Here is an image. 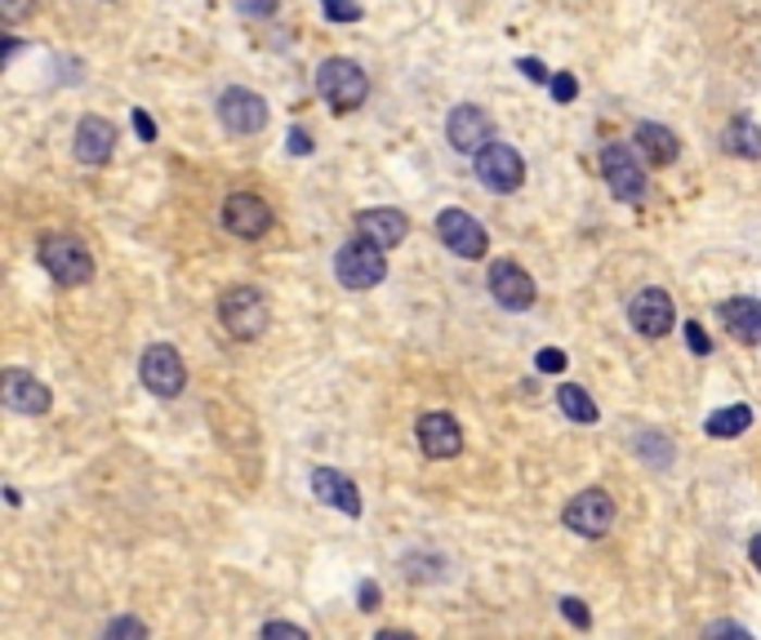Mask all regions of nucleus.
<instances>
[{"instance_id":"obj_18","label":"nucleus","mask_w":761,"mask_h":640,"mask_svg":"<svg viewBox=\"0 0 761 640\" xmlns=\"http://www.w3.org/2000/svg\"><path fill=\"white\" fill-rule=\"evenodd\" d=\"M112 147H116V129L112 121L103 116H85L76 125V138H72V152L80 165H108L112 161Z\"/></svg>"},{"instance_id":"obj_25","label":"nucleus","mask_w":761,"mask_h":640,"mask_svg":"<svg viewBox=\"0 0 761 640\" xmlns=\"http://www.w3.org/2000/svg\"><path fill=\"white\" fill-rule=\"evenodd\" d=\"M321 14L329 23H361V5H357V0H321Z\"/></svg>"},{"instance_id":"obj_26","label":"nucleus","mask_w":761,"mask_h":640,"mask_svg":"<svg viewBox=\"0 0 761 640\" xmlns=\"http://www.w3.org/2000/svg\"><path fill=\"white\" fill-rule=\"evenodd\" d=\"M121 636L142 640V636H148V623H138V618H116V623H108V640H121Z\"/></svg>"},{"instance_id":"obj_1","label":"nucleus","mask_w":761,"mask_h":640,"mask_svg":"<svg viewBox=\"0 0 761 640\" xmlns=\"http://www.w3.org/2000/svg\"><path fill=\"white\" fill-rule=\"evenodd\" d=\"M36 259H40V267L50 272L63 289H76V285H89L93 280V259H89V250H85L76 236H63V231L40 236Z\"/></svg>"},{"instance_id":"obj_28","label":"nucleus","mask_w":761,"mask_h":640,"mask_svg":"<svg viewBox=\"0 0 761 640\" xmlns=\"http://www.w3.org/2000/svg\"><path fill=\"white\" fill-rule=\"evenodd\" d=\"M561 614H565L570 623H575L579 631H588V627H592V614L584 610V601H579V597H565V601H561Z\"/></svg>"},{"instance_id":"obj_38","label":"nucleus","mask_w":761,"mask_h":640,"mask_svg":"<svg viewBox=\"0 0 761 640\" xmlns=\"http://www.w3.org/2000/svg\"><path fill=\"white\" fill-rule=\"evenodd\" d=\"M708 636H748V627H739V623H712Z\"/></svg>"},{"instance_id":"obj_31","label":"nucleus","mask_w":761,"mask_h":640,"mask_svg":"<svg viewBox=\"0 0 761 640\" xmlns=\"http://www.w3.org/2000/svg\"><path fill=\"white\" fill-rule=\"evenodd\" d=\"M535 365H539L544 374H561V369H565V352H561V348H544Z\"/></svg>"},{"instance_id":"obj_4","label":"nucleus","mask_w":761,"mask_h":640,"mask_svg":"<svg viewBox=\"0 0 761 640\" xmlns=\"http://www.w3.org/2000/svg\"><path fill=\"white\" fill-rule=\"evenodd\" d=\"M388 250H378L374 240H365V236H357V240H348L344 250L335 254V276H339V285L344 289H374V285H384V276H388V259H384Z\"/></svg>"},{"instance_id":"obj_34","label":"nucleus","mask_w":761,"mask_h":640,"mask_svg":"<svg viewBox=\"0 0 761 640\" xmlns=\"http://www.w3.org/2000/svg\"><path fill=\"white\" fill-rule=\"evenodd\" d=\"M263 636H295V640H303L308 627H299V623H263Z\"/></svg>"},{"instance_id":"obj_7","label":"nucleus","mask_w":761,"mask_h":640,"mask_svg":"<svg viewBox=\"0 0 761 640\" xmlns=\"http://www.w3.org/2000/svg\"><path fill=\"white\" fill-rule=\"evenodd\" d=\"M561 520H565L570 534H579V538H606L610 525H614V499L606 494V489H584V494H575L565 503Z\"/></svg>"},{"instance_id":"obj_10","label":"nucleus","mask_w":761,"mask_h":640,"mask_svg":"<svg viewBox=\"0 0 761 640\" xmlns=\"http://www.w3.org/2000/svg\"><path fill=\"white\" fill-rule=\"evenodd\" d=\"M223 227L241 240H259L272 231V205L254 191H232L223 201Z\"/></svg>"},{"instance_id":"obj_22","label":"nucleus","mask_w":761,"mask_h":640,"mask_svg":"<svg viewBox=\"0 0 761 640\" xmlns=\"http://www.w3.org/2000/svg\"><path fill=\"white\" fill-rule=\"evenodd\" d=\"M722 147L731 156H739V161H757L761 156V129L748 121V116H735L726 129H722Z\"/></svg>"},{"instance_id":"obj_11","label":"nucleus","mask_w":761,"mask_h":640,"mask_svg":"<svg viewBox=\"0 0 761 640\" xmlns=\"http://www.w3.org/2000/svg\"><path fill=\"white\" fill-rule=\"evenodd\" d=\"M219 121L232 129V134H259L267 125V103H263V93L254 89H241V85H232L219 93Z\"/></svg>"},{"instance_id":"obj_21","label":"nucleus","mask_w":761,"mask_h":640,"mask_svg":"<svg viewBox=\"0 0 761 640\" xmlns=\"http://www.w3.org/2000/svg\"><path fill=\"white\" fill-rule=\"evenodd\" d=\"M637 147H641V156L650 161V165H673L677 161V152H682V142H677V134L673 129H663V125H637Z\"/></svg>"},{"instance_id":"obj_37","label":"nucleus","mask_w":761,"mask_h":640,"mask_svg":"<svg viewBox=\"0 0 761 640\" xmlns=\"http://www.w3.org/2000/svg\"><path fill=\"white\" fill-rule=\"evenodd\" d=\"M290 152H295V156H308V152H312V138H308L303 129L290 134Z\"/></svg>"},{"instance_id":"obj_17","label":"nucleus","mask_w":761,"mask_h":640,"mask_svg":"<svg viewBox=\"0 0 761 640\" xmlns=\"http://www.w3.org/2000/svg\"><path fill=\"white\" fill-rule=\"evenodd\" d=\"M357 236L374 240L378 250H397V244L410 236V218H406L401 210L374 205V210H361V214H357Z\"/></svg>"},{"instance_id":"obj_32","label":"nucleus","mask_w":761,"mask_h":640,"mask_svg":"<svg viewBox=\"0 0 761 640\" xmlns=\"http://www.w3.org/2000/svg\"><path fill=\"white\" fill-rule=\"evenodd\" d=\"M32 5L36 0H0V14H5V23H18V18L32 14Z\"/></svg>"},{"instance_id":"obj_36","label":"nucleus","mask_w":761,"mask_h":640,"mask_svg":"<svg viewBox=\"0 0 761 640\" xmlns=\"http://www.w3.org/2000/svg\"><path fill=\"white\" fill-rule=\"evenodd\" d=\"M516 67H521V72H526V76H531V80H535V85H539V80H548V67H544V63H539V59H521V63H516Z\"/></svg>"},{"instance_id":"obj_23","label":"nucleus","mask_w":761,"mask_h":640,"mask_svg":"<svg viewBox=\"0 0 761 640\" xmlns=\"http://www.w3.org/2000/svg\"><path fill=\"white\" fill-rule=\"evenodd\" d=\"M557 405H561V414L570 418V423H597L601 418V410H597V401L588 397V391L584 387H575V382H561L557 387Z\"/></svg>"},{"instance_id":"obj_29","label":"nucleus","mask_w":761,"mask_h":640,"mask_svg":"<svg viewBox=\"0 0 761 640\" xmlns=\"http://www.w3.org/2000/svg\"><path fill=\"white\" fill-rule=\"evenodd\" d=\"M686 342H690L695 356H708V352H712V342H708V334H703L699 321H686Z\"/></svg>"},{"instance_id":"obj_33","label":"nucleus","mask_w":761,"mask_h":640,"mask_svg":"<svg viewBox=\"0 0 761 640\" xmlns=\"http://www.w3.org/2000/svg\"><path fill=\"white\" fill-rule=\"evenodd\" d=\"M134 129H138V138H142V142H157V121H152L148 112H142V108L134 112Z\"/></svg>"},{"instance_id":"obj_5","label":"nucleus","mask_w":761,"mask_h":640,"mask_svg":"<svg viewBox=\"0 0 761 640\" xmlns=\"http://www.w3.org/2000/svg\"><path fill=\"white\" fill-rule=\"evenodd\" d=\"M138 378L152 397L174 401L187 387V365H183L178 348H170V342H152V348H142V356H138Z\"/></svg>"},{"instance_id":"obj_16","label":"nucleus","mask_w":761,"mask_h":640,"mask_svg":"<svg viewBox=\"0 0 761 640\" xmlns=\"http://www.w3.org/2000/svg\"><path fill=\"white\" fill-rule=\"evenodd\" d=\"M0 401H5L14 414H45L54 397H50V387H45L36 374L5 369V374H0Z\"/></svg>"},{"instance_id":"obj_3","label":"nucleus","mask_w":761,"mask_h":640,"mask_svg":"<svg viewBox=\"0 0 761 640\" xmlns=\"http://www.w3.org/2000/svg\"><path fill=\"white\" fill-rule=\"evenodd\" d=\"M219 321H223V329H227L232 338H241V342L259 338V334L267 329V321H272L263 289H254V285H236V289H227L223 299H219Z\"/></svg>"},{"instance_id":"obj_9","label":"nucleus","mask_w":761,"mask_h":640,"mask_svg":"<svg viewBox=\"0 0 761 640\" xmlns=\"http://www.w3.org/2000/svg\"><path fill=\"white\" fill-rule=\"evenodd\" d=\"M437 236H441V244L450 254H459V259H486V250H490V236H486V227L472 218L467 210H441V218H437Z\"/></svg>"},{"instance_id":"obj_35","label":"nucleus","mask_w":761,"mask_h":640,"mask_svg":"<svg viewBox=\"0 0 761 640\" xmlns=\"http://www.w3.org/2000/svg\"><path fill=\"white\" fill-rule=\"evenodd\" d=\"M361 610H365V614L378 610V582H370V578L361 582Z\"/></svg>"},{"instance_id":"obj_14","label":"nucleus","mask_w":761,"mask_h":640,"mask_svg":"<svg viewBox=\"0 0 761 640\" xmlns=\"http://www.w3.org/2000/svg\"><path fill=\"white\" fill-rule=\"evenodd\" d=\"M414 436H419V450H423L427 459H454V454L463 450V427H459V418L446 414V410L423 414L419 427H414Z\"/></svg>"},{"instance_id":"obj_19","label":"nucleus","mask_w":761,"mask_h":640,"mask_svg":"<svg viewBox=\"0 0 761 640\" xmlns=\"http://www.w3.org/2000/svg\"><path fill=\"white\" fill-rule=\"evenodd\" d=\"M312 494L321 503H329L335 512H344V516H361V489L335 467H316L312 472Z\"/></svg>"},{"instance_id":"obj_13","label":"nucleus","mask_w":761,"mask_h":640,"mask_svg":"<svg viewBox=\"0 0 761 640\" xmlns=\"http://www.w3.org/2000/svg\"><path fill=\"white\" fill-rule=\"evenodd\" d=\"M628 321H633L637 334L663 338V334H673V325H677V308H673V299L663 289H641V293H633V303H628Z\"/></svg>"},{"instance_id":"obj_2","label":"nucleus","mask_w":761,"mask_h":640,"mask_svg":"<svg viewBox=\"0 0 761 640\" xmlns=\"http://www.w3.org/2000/svg\"><path fill=\"white\" fill-rule=\"evenodd\" d=\"M316 89L335 112H357L370 98V76L352 59H325L316 67Z\"/></svg>"},{"instance_id":"obj_24","label":"nucleus","mask_w":761,"mask_h":640,"mask_svg":"<svg viewBox=\"0 0 761 640\" xmlns=\"http://www.w3.org/2000/svg\"><path fill=\"white\" fill-rule=\"evenodd\" d=\"M748 427H752V410H748V405H726V410H718V414L703 418V431H708L712 440H735V436L748 431Z\"/></svg>"},{"instance_id":"obj_27","label":"nucleus","mask_w":761,"mask_h":640,"mask_svg":"<svg viewBox=\"0 0 761 640\" xmlns=\"http://www.w3.org/2000/svg\"><path fill=\"white\" fill-rule=\"evenodd\" d=\"M575 93H579V80L570 76V72H557L552 76V98H557V103H575Z\"/></svg>"},{"instance_id":"obj_15","label":"nucleus","mask_w":761,"mask_h":640,"mask_svg":"<svg viewBox=\"0 0 761 640\" xmlns=\"http://www.w3.org/2000/svg\"><path fill=\"white\" fill-rule=\"evenodd\" d=\"M490 293H495V303L508 308V312H526L535 303V276L526 267H516L508 259H499L490 267Z\"/></svg>"},{"instance_id":"obj_39","label":"nucleus","mask_w":761,"mask_h":640,"mask_svg":"<svg viewBox=\"0 0 761 640\" xmlns=\"http://www.w3.org/2000/svg\"><path fill=\"white\" fill-rule=\"evenodd\" d=\"M748 556H752V565L761 569V534H752V543H748Z\"/></svg>"},{"instance_id":"obj_6","label":"nucleus","mask_w":761,"mask_h":640,"mask_svg":"<svg viewBox=\"0 0 761 640\" xmlns=\"http://www.w3.org/2000/svg\"><path fill=\"white\" fill-rule=\"evenodd\" d=\"M472 161H477V178L499 196H508V191H516L521 183H526V161H521V152L503 138H490Z\"/></svg>"},{"instance_id":"obj_20","label":"nucleus","mask_w":761,"mask_h":640,"mask_svg":"<svg viewBox=\"0 0 761 640\" xmlns=\"http://www.w3.org/2000/svg\"><path fill=\"white\" fill-rule=\"evenodd\" d=\"M718 321L726 325L731 338L748 342V348H757V342H761V303L757 299H726L718 308Z\"/></svg>"},{"instance_id":"obj_8","label":"nucleus","mask_w":761,"mask_h":640,"mask_svg":"<svg viewBox=\"0 0 761 640\" xmlns=\"http://www.w3.org/2000/svg\"><path fill=\"white\" fill-rule=\"evenodd\" d=\"M601 174H606V187L614 201H624V205H641V196H646V174L637 165V156L628 152L624 142H614L601 152Z\"/></svg>"},{"instance_id":"obj_12","label":"nucleus","mask_w":761,"mask_h":640,"mask_svg":"<svg viewBox=\"0 0 761 640\" xmlns=\"http://www.w3.org/2000/svg\"><path fill=\"white\" fill-rule=\"evenodd\" d=\"M446 138H450L454 152L477 156L482 147L495 138V125H490V116H486L477 103H459V108L450 112V121H446Z\"/></svg>"},{"instance_id":"obj_30","label":"nucleus","mask_w":761,"mask_h":640,"mask_svg":"<svg viewBox=\"0 0 761 640\" xmlns=\"http://www.w3.org/2000/svg\"><path fill=\"white\" fill-rule=\"evenodd\" d=\"M236 10L246 18H267V14H276V0H236Z\"/></svg>"}]
</instances>
